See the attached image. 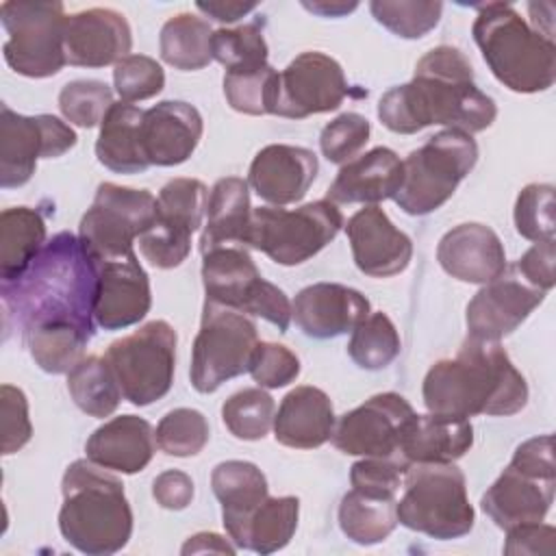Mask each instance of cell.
I'll return each instance as SVG.
<instances>
[{
  "label": "cell",
  "instance_id": "1",
  "mask_svg": "<svg viewBox=\"0 0 556 556\" xmlns=\"http://www.w3.org/2000/svg\"><path fill=\"white\" fill-rule=\"evenodd\" d=\"M96 261L72 232L54 235L26 274L2 282L7 317H15L33 361L48 374H70L96 326Z\"/></svg>",
  "mask_w": 556,
  "mask_h": 556
},
{
  "label": "cell",
  "instance_id": "2",
  "mask_svg": "<svg viewBox=\"0 0 556 556\" xmlns=\"http://www.w3.org/2000/svg\"><path fill=\"white\" fill-rule=\"evenodd\" d=\"M495 115L493 98L473 83L469 59L452 46L426 52L413 80L389 89L378 102L380 122L397 135H415L432 124L473 135L486 130Z\"/></svg>",
  "mask_w": 556,
  "mask_h": 556
},
{
  "label": "cell",
  "instance_id": "3",
  "mask_svg": "<svg viewBox=\"0 0 556 556\" xmlns=\"http://www.w3.org/2000/svg\"><path fill=\"white\" fill-rule=\"evenodd\" d=\"M421 397L428 413L508 417L528 404V384L500 341L467 337L454 358L428 369Z\"/></svg>",
  "mask_w": 556,
  "mask_h": 556
},
{
  "label": "cell",
  "instance_id": "4",
  "mask_svg": "<svg viewBox=\"0 0 556 556\" xmlns=\"http://www.w3.org/2000/svg\"><path fill=\"white\" fill-rule=\"evenodd\" d=\"M61 493L59 530L72 547L89 556H109L126 547L132 510L117 476L80 458L65 469Z\"/></svg>",
  "mask_w": 556,
  "mask_h": 556
},
{
  "label": "cell",
  "instance_id": "5",
  "mask_svg": "<svg viewBox=\"0 0 556 556\" xmlns=\"http://www.w3.org/2000/svg\"><path fill=\"white\" fill-rule=\"evenodd\" d=\"M471 35L493 76L510 91L536 93L554 85V39L534 30L513 4H480Z\"/></svg>",
  "mask_w": 556,
  "mask_h": 556
},
{
  "label": "cell",
  "instance_id": "6",
  "mask_svg": "<svg viewBox=\"0 0 556 556\" xmlns=\"http://www.w3.org/2000/svg\"><path fill=\"white\" fill-rule=\"evenodd\" d=\"M402 478L404 493L395 502L397 523L437 541L471 532L476 513L467 497L465 473L454 463H413Z\"/></svg>",
  "mask_w": 556,
  "mask_h": 556
},
{
  "label": "cell",
  "instance_id": "7",
  "mask_svg": "<svg viewBox=\"0 0 556 556\" xmlns=\"http://www.w3.org/2000/svg\"><path fill=\"white\" fill-rule=\"evenodd\" d=\"M554 489V439L541 434L517 445L508 467L486 489L480 504L497 528L510 530L543 521L552 508Z\"/></svg>",
  "mask_w": 556,
  "mask_h": 556
},
{
  "label": "cell",
  "instance_id": "8",
  "mask_svg": "<svg viewBox=\"0 0 556 556\" xmlns=\"http://www.w3.org/2000/svg\"><path fill=\"white\" fill-rule=\"evenodd\" d=\"M478 143L463 130L445 128L413 150L404 165V180L395 204L408 215H428L441 208L473 169Z\"/></svg>",
  "mask_w": 556,
  "mask_h": 556
},
{
  "label": "cell",
  "instance_id": "9",
  "mask_svg": "<svg viewBox=\"0 0 556 556\" xmlns=\"http://www.w3.org/2000/svg\"><path fill=\"white\" fill-rule=\"evenodd\" d=\"M343 228V213L330 200L300 208L258 206L252 211L248 243L278 265H300L321 252Z\"/></svg>",
  "mask_w": 556,
  "mask_h": 556
},
{
  "label": "cell",
  "instance_id": "10",
  "mask_svg": "<svg viewBox=\"0 0 556 556\" xmlns=\"http://www.w3.org/2000/svg\"><path fill=\"white\" fill-rule=\"evenodd\" d=\"M0 22L9 35L2 46L4 61L13 72L48 78L63 70L67 63L63 2L9 0L0 4Z\"/></svg>",
  "mask_w": 556,
  "mask_h": 556
},
{
  "label": "cell",
  "instance_id": "11",
  "mask_svg": "<svg viewBox=\"0 0 556 556\" xmlns=\"http://www.w3.org/2000/svg\"><path fill=\"white\" fill-rule=\"evenodd\" d=\"M202 285L208 302L263 317L280 332L291 324V302L267 282L243 245H222L202 254Z\"/></svg>",
  "mask_w": 556,
  "mask_h": 556
},
{
  "label": "cell",
  "instance_id": "12",
  "mask_svg": "<svg viewBox=\"0 0 556 556\" xmlns=\"http://www.w3.org/2000/svg\"><path fill=\"white\" fill-rule=\"evenodd\" d=\"M176 330L163 319H152L106 348L104 361L130 404L148 406L169 393L176 371Z\"/></svg>",
  "mask_w": 556,
  "mask_h": 556
},
{
  "label": "cell",
  "instance_id": "13",
  "mask_svg": "<svg viewBox=\"0 0 556 556\" xmlns=\"http://www.w3.org/2000/svg\"><path fill=\"white\" fill-rule=\"evenodd\" d=\"M256 343L258 332L250 315L204 300L189 367L193 389L213 393L226 380L248 371Z\"/></svg>",
  "mask_w": 556,
  "mask_h": 556
},
{
  "label": "cell",
  "instance_id": "14",
  "mask_svg": "<svg viewBox=\"0 0 556 556\" xmlns=\"http://www.w3.org/2000/svg\"><path fill=\"white\" fill-rule=\"evenodd\" d=\"M156 198L148 189L100 182L80 219L78 237L93 258L132 252L135 239L156 222Z\"/></svg>",
  "mask_w": 556,
  "mask_h": 556
},
{
  "label": "cell",
  "instance_id": "15",
  "mask_svg": "<svg viewBox=\"0 0 556 556\" xmlns=\"http://www.w3.org/2000/svg\"><path fill=\"white\" fill-rule=\"evenodd\" d=\"M208 189L198 178H174L156 195V222L139 237L143 258L159 267H178L191 252V235L202 226Z\"/></svg>",
  "mask_w": 556,
  "mask_h": 556
},
{
  "label": "cell",
  "instance_id": "16",
  "mask_svg": "<svg viewBox=\"0 0 556 556\" xmlns=\"http://www.w3.org/2000/svg\"><path fill=\"white\" fill-rule=\"evenodd\" d=\"M78 141L74 128L54 115H22L0 106V187L26 185L39 159H56Z\"/></svg>",
  "mask_w": 556,
  "mask_h": 556
},
{
  "label": "cell",
  "instance_id": "17",
  "mask_svg": "<svg viewBox=\"0 0 556 556\" xmlns=\"http://www.w3.org/2000/svg\"><path fill=\"white\" fill-rule=\"evenodd\" d=\"M415 415L413 406L400 393H378L341 415L330 439L343 454L387 458L397 454Z\"/></svg>",
  "mask_w": 556,
  "mask_h": 556
},
{
  "label": "cell",
  "instance_id": "18",
  "mask_svg": "<svg viewBox=\"0 0 556 556\" xmlns=\"http://www.w3.org/2000/svg\"><path fill=\"white\" fill-rule=\"evenodd\" d=\"M350 96L343 67L328 54L308 50L298 54L278 72V91L274 115L304 119L341 106Z\"/></svg>",
  "mask_w": 556,
  "mask_h": 556
},
{
  "label": "cell",
  "instance_id": "19",
  "mask_svg": "<svg viewBox=\"0 0 556 556\" xmlns=\"http://www.w3.org/2000/svg\"><path fill=\"white\" fill-rule=\"evenodd\" d=\"M93 261L98 269L96 324L104 330H122L139 324L152 306V291L135 250Z\"/></svg>",
  "mask_w": 556,
  "mask_h": 556
},
{
  "label": "cell",
  "instance_id": "20",
  "mask_svg": "<svg viewBox=\"0 0 556 556\" xmlns=\"http://www.w3.org/2000/svg\"><path fill=\"white\" fill-rule=\"evenodd\" d=\"M543 300L545 291L517 276L502 274L500 278L482 285V289L469 300L465 313L467 337L502 341L513 334Z\"/></svg>",
  "mask_w": 556,
  "mask_h": 556
},
{
  "label": "cell",
  "instance_id": "21",
  "mask_svg": "<svg viewBox=\"0 0 556 556\" xmlns=\"http://www.w3.org/2000/svg\"><path fill=\"white\" fill-rule=\"evenodd\" d=\"M356 267L371 278H391L404 271L413 256V241L393 226L389 215L367 204L356 211L345 226Z\"/></svg>",
  "mask_w": 556,
  "mask_h": 556
},
{
  "label": "cell",
  "instance_id": "22",
  "mask_svg": "<svg viewBox=\"0 0 556 556\" xmlns=\"http://www.w3.org/2000/svg\"><path fill=\"white\" fill-rule=\"evenodd\" d=\"M132 46L130 24L122 13L106 7H93L67 15L65 59L78 67L117 65Z\"/></svg>",
  "mask_w": 556,
  "mask_h": 556
},
{
  "label": "cell",
  "instance_id": "23",
  "mask_svg": "<svg viewBox=\"0 0 556 556\" xmlns=\"http://www.w3.org/2000/svg\"><path fill=\"white\" fill-rule=\"evenodd\" d=\"M319 163L313 150L289 143H271L256 152L250 163L248 185L256 195L274 206L300 202L315 176Z\"/></svg>",
  "mask_w": 556,
  "mask_h": 556
},
{
  "label": "cell",
  "instance_id": "24",
  "mask_svg": "<svg viewBox=\"0 0 556 556\" xmlns=\"http://www.w3.org/2000/svg\"><path fill=\"white\" fill-rule=\"evenodd\" d=\"M369 315V300L339 282H315L304 287L293 304L291 317L306 337L332 339L354 330Z\"/></svg>",
  "mask_w": 556,
  "mask_h": 556
},
{
  "label": "cell",
  "instance_id": "25",
  "mask_svg": "<svg viewBox=\"0 0 556 556\" xmlns=\"http://www.w3.org/2000/svg\"><path fill=\"white\" fill-rule=\"evenodd\" d=\"M437 261L445 274L469 285H486L506 271V252L497 232L478 222L447 230L437 245Z\"/></svg>",
  "mask_w": 556,
  "mask_h": 556
},
{
  "label": "cell",
  "instance_id": "26",
  "mask_svg": "<svg viewBox=\"0 0 556 556\" xmlns=\"http://www.w3.org/2000/svg\"><path fill=\"white\" fill-rule=\"evenodd\" d=\"M200 111L182 100H163L143 111L141 146L150 165L174 167L185 163L202 139Z\"/></svg>",
  "mask_w": 556,
  "mask_h": 556
},
{
  "label": "cell",
  "instance_id": "27",
  "mask_svg": "<svg viewBox=\"0 0 556 556\" xmlns=\"http://www.w3.org/2000/svg\"><path fill=\"white\" fill-rule=\"evenodd\" d=\"M404 180L400 156L384 146H378L339 169L328 189V200L334 204H378L395 198Z\"/></svg>",
  "mask_w": 556,
  "mask_h": 556
},
{
  "label": "cell",
  "instance_id": "28",
  "mask_svg": "<svg viewBox=\"0 0 556 556\" xmlns=\"http://www.w3.org/2000/svg\"><path fill=\"white\" fill-rule=\"evenodd\" d=\"M154 450V430L139 415H119L104 421L85 443V454L91 463L119 473L146 469Z\"/></svg>",
  "mask_w": 556,
  "mask_h": 556
},
{
  "label": "cell",
  "instance_id": "29",
  "mask_svg": "<svg viewBox=\"0 0 556 556\" xmlns=\"http://www.w3.org/2000/svg\"><path fill=\"white\" fill-rule=\"evenodd\" d=\"M334 408L326 391L302 384L291 389L274 415V437L285 447L313 450L330 441Z\"/></svg>",
  "mask_w": 556,
  "mask_h": 556
},
{
  "label": "cell",
  "instance_id": "30",
  "mask_svg": "<svg viewBox=\"0 0 556 556\" xmlns=\"http://www.w3.org/2000/svg\"><path fill=\"white\" fill-rule=\"evenodd\" d=\"M211 486L222 504V521L235 547L243 549L245 526L267 497L265 473L248 460H224L211 473Z\"/></svg>",
  "mask_w": 556,
  "mask_h": 556
},
{
  "label": "cell",
  "instance_id": "31",
  "mask_svg": "<svg viewBox=\"0 0 556 556\" xmlns=\"http://www.w3.org/2000/svg\"><path fill=\"white\" fill-rule=\"evenodd\" d=\"M473 445V426L469 419L452 415H415L400 443V458L413 463H454Z\"/></svg>",
  "mask_w": 556,
  "mask_h": 556
},
{
  "label": "cell",
  "instance_id": "32",
  "mask_svg": "<svg viewBox=\"0 0 556 556\" xmlns=\"http://www.w3.org/2000/svg\"><path fill=\"white\" fill-rule=\"evenodd\" d=\"M252 222L250 187L239 176L219 178L206 202V224L200 237V252H208L222 245L248 243Z\"/></svg>",
  "mask_w": 556,
  "mask_h": 556
},
{
  "label": "cell",
  "instance_id": "33",
  "mask_svg": "<svg viewBox=\"0 0 556 556\" xmlns=\"http://www.w3.org/2000/svg\"><path fill=\"white\" fill-rule=\"evenodd\" d=\"M143 111L128 102H115L100 124L96 141L98 161L115 174H141L150 167L141 146Z\"/></svg>",
  "mask_w": 556,
  "mask_h": 556
},
{
  "label": "cell",
  "instance_id": "34",
  "mask_svg": "<svg viewBox=\"0 0 556 556\" xmlns=\"http://www.w3.org/2000/svg\"><path fill=\"white\" fill-rule=\"evenodd\" d=\"M46 243V222L37 208L13 206L0 215V276L13 282L26 274Z\"/></svg>",
  "mask_w": 556,
  "mask_h": 556
},
{
  "label": "cell",
  "instance_id": "35",
  "mask_svg": "<svg viewBox=\"0 0 556 556\" xmlns=\"http://www.w3.org/2000/svg\"><path fill=\"white\" fill-rule=\"evenodd\" d=\"M211 39L213 30L206 20L193 13H178L161 28V59L180 72L202 70L213 61Z\"/></svg>",
  "mask_w": 556,
  "mask_h": 556
},
{
  "label": "cell",
  "instance_id": "36",
  "mask_svg": "<svg viewBox=\"0 0 556 556\" xmlns=\"http://www.w3.org/2000/svg\"><path fill=\"white\" fill-rule=\"evenodd\" d=\"M67 391L83 413L98 419L113 415L124 397L104 356H85L67 374Z\"/></svg>",
  "mask_w": 556,
  "mask_h": 556
},
{
  "label": "cell",
  "instance_id": "37",
  "mask_svg": "<svg viewBox=\"0 0 556 556\" xmlns=\"http://www.w3.org/2000/svg\"><path fill=\"white\" fill-rule=\"evenodd\" d=\"M339 526L358 545L382 543L397 526L395 500L369 497L352 489L339 504Z\"/></svg>",
  "mask_w": 556,
  "mask_h": 556
},
{
  "label": "cell",
  "instance_id": "38",
  "mask_svg": "<svg viewBox=\"0 0 556 556\" xmlns=\"http://www.w3.org/2000/svg\"><path fill=\"white\" fill-rule=\"evenodd\" d=\"M300 517V500L293 495L285 497H265L256 510L252 513L245 536L243 549H252L256 554H274L282 549L291 536L295 534Z\"/></svg>",
  "mask_w": 556,
  "mask_h": 556
},
{
  "label": "cell",
  "instance_id": "39",
  "mask_svg": "<svg viewBox=\"0 0 556 556\" xmlns=\"http://www.w3.org/2000/svg\"><path fill=\"white\" fill-rule=\"evenodd\" d=\"M402 350L395 324L387 313H369L354 330L348 343L350 358L369 371L391 365Z\"/></svg>",
  "mask_w": 556,
  "mask_h": 556
},
{
  "label": "cell",
  "instance_id": "40",
  "mask_svg": "<svg viewBox=\"0 0 556 556\" xmlns=\"http://www.w3.org/2000/svg\"><path fill=\"white\" fill-rule=\"evenodd\" d=\"M274 397L263 387H248L232 393L222 406L224 426L241 441H258L274 428Z\"/></svg>",
  "mask_w": 556,
  "mask_h": 556
},
{
  "label": "cell",
  "instance_id": "41",
  "mask_svg": "<svg viewBox=\"0 0 556 556\" xmlns=\"http://www.w3.org/2000/svg\"><path fill=\"white\" fill-rule=\"evenodd\" d=\"M213 59L226 67V72H250L267 65V41L263 37V24L250 22L237 28H219L211 39Z\"/></svg>",
  "mask_w": 556,
  "mask_h": 556
},
{
  "label": "cell",
  "instance_id": "42",
  "mask_svg": "<svg viewBox=\"0 0 556 556\" xmlns=\"http://www.w3.org/2000/svg\"><path fill=\"white\" fill-rule=\"evenodd\" d=\"M278 72L267 63L250 72H226L224 96L237 113L274 115Z\"/></svg>",
  "mask_w": 556,
  "mask_h": 556
},
{
  "label": "cell",
  "instance_id": "43",
  "mask_svg": "<svg viewBox=\"0 0 556 556\" xmlns=\"http://www.w3.org/2000/svg\"><path fill=\"white\" fill-rule=\"evenodd\" d=\"M369 11L378 24L402 39H419L428 35L441 20V2L421 0H374Z\"/></svg>",
  "mask_w": 556,
  "mask_h": 556
},
{
  "label": "cell",
  "instance_id": "44",
  "mask_svg": "<svg viewBox=\"0 0 556 556\" xmlns=\"http://www.w3.org/2000/svg\"><path fill=\"white\" fill-rule=\"evenodd\" d=\"M208 421L195 408H174L156 426V445L167 456H195L208 443Z\"/></svg>",
  "mask_w": 556,
  "mask_h": 556
},
{
  "label": "cell",
  "instance_id": "45",
  "mask_svg": "<svg viewBox=\"0 0 556 556\" xmlns=\"http://www.w3.org/2000/svg\"><path fill=\"white\" fill-rule=\"evenodd\" d=\"M113 104L111 87L93 78L72 80L59 93V109L63 117L80 128H93L102 124Z\"/></svg>",
  "mask_w": 556,
  "mask_h": 556
},
{
  "label": "cell",
  "instance_id": "46",
  "mask_svg": "<svg viewBox=\"0 0 556 556\" xmlns=\"http://www.w3.org/2000/svg\"><path fill=\"white\" fill-rule=\"evenodd\" d=\"M515 228L517 232L534 243L554 241V187L545 182L526 185L515 202Z\"/></svg>",
  "mask_w": 556,
  "mask_h": 556
},
{
  "label": "cell",
  "instance_id": "47",
  "mask_svg": "<svg viewBox=\"0 0 556 556\" xmlns=\"http://www.w3.org/2000/svg\"><path fill=\"white\" fill-rule=\"evenodd\" d=\"M113 85L122 102L148 100L163 91L165 72L152 56L128 54L115 65Z\"/></svg>",
  "mask_w": 556,
  "mask_h": 556
},
{
  "label": "cell",
  "instance_id": "48",
  "mask_svg": "<svg viewBox=\"0 0 556 556\" xmlns=\"http://www.w3.org/2000/svg\"><path fill=\"white\" fill-rule=\"evenodd\" d=\"M369 132H371V124L365 115L352 113V111L341 113L330 124H326L319 135L321 154L330 163L343 165V163L356 159V154L369 141Z\"/></svg>",
  "mask_w": 556,
  "mask_h": 556
},
{
  "label": "cell",
  "instance_id": "49",
  "mask_svg": "<svg viewBox=\"0 0 556 556\" xmlns=\"http://www.w3.org/2000/svg\"><path fill=\"white\" fill-rule=\"evenodd\" d=\"M406 463L393 460L391 456H365L363 460L354 463L350 469L352 489L380 500H395V493L402 484V476L406 471Z\"/></svg>",
  "mask_w": 556,
  "mask_h": 556
},
{
  "label": "cell",
  "instance_id": "50",
  "mask_svg": "<svg viewBox=\"0 0 556 556\" xmlns=\"http://www.w3.org/2000/svg\"><path fill=\"white\" fill-rule=\"evenodd\" d=\"M248 371L258 387L280 389L300 376V358L287 345L258 341Z\"/></svg>",
  "mask_w": 556,
  "mask_h": 556
},
{
  "label": "cell",
  "instance_id": "51",
  "mask_svg": "<svg viewBox=\"0 0 556 556\" xmlns=\"http://www.w3.org/2000/svg\"><path fill=\"white\" fill-rule=\"evenodd\" d=\"M0 424H2V454L9 456L22 450L33 437L28 417V400L22 389L13 384L0 387Z\"/></svg>",
  "mask_w": 556,
  "mask_h": 556
},
{
  "label": "cell",
  "instance_id": "52",
  "mask_svg": "<svg viewBox=\"0 0 556 556\" xmlns=\"http://www.w3.org/2000/svg\"><path fill=\"white\" fill-rule=\"evenodd\" d=\"M556 549V530L554 526L534 521V523H521L510 530H506V543L504 554L519 556V554H545L552 556Z\"/></svg>",
  "mask_w": 556,
  "mask_h": 556
},
{
  "label": "cell",
  "instance_id": "53",
  "mask_svg": "<svg viewBox=\"0 0 556 556\" xmlns=\"http://www.w3.org/2000/svg\"><path fill=\"white\" fill-rule=\"evenodd\" d=\"M554 261H556L554 241H541L523 252V256L517 263V269L521 271L528 285L547 293L554 287Z\"/></svg>",
  "mask_w": 556,
  "mask_h": 556
},
{
  "label": "cell",
  "instance_id": "54",
  "mask_svg": "<svg viewBox=\"0 0 556 556\" xmlns=\"http://www.w3.org/2000/svg\"><path fill=\"white\" fill-rule=\"evenodd\" d=\"M152 495L167 510H182L193 500V480L180 469H167L152 482Z\"/></svg>",
  "mask_w": 556,
  "mask_h": 556
},
{
  "label": "cell",
  "instance_id": "55",
  "mask_svg": "<svg viewBox=\"0 0 556 556\" xmlns=\"http://www.w3.org/2000/svg\"><path fill=\"white\" fill-rule=\"evenodd\" d=\"M198 11H202L204 15H208L215 22L222 24H232L237 20H241L243 15L252 13L258 4H243V2H195Z\"/></svg>",
  "mask_w": 556,
  "mask_h": 556
},
{
  "label": "cell",
  "instance_id": "56",
  "mask_svg": "<svg viewBox=\"0 0 556 556\" xmlns=\"http://www.w3.org/2000/svg\"><path fill=\"white\" fill-rule=\"evenodd\" d=\"M182 554H204V552H217V554H235L237 547L230 545L224 536L215 532H198L189 536V541L180 549Z\"/></svg>",
  "mask_w": 556,
  "mask_h": 556
},
{
  "label": "cell",
  "instance_id": "57",
  "mask_svg": "<svg viewBox=\"0 0 556 556\" xmlns=\"http://www.w3.org/2000/svg\"><path fill=\"white\" fill-rule=\"evenodd\" d=\"M302 7L321 15V17H341L350 11H354L358 4L356 2H326V0H321V2H302Z\"/></svg>",
  "mask_w": 556,
  "mask_h": 556
}]
</instances>
